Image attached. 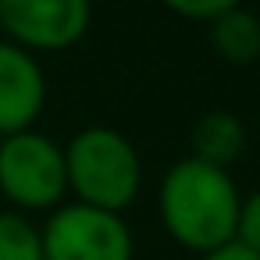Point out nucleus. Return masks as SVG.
<instances>
[{
    "instance_id": "obj_1",
    "label": "nucleus",
    "mask_w": 260,
    "mask_h": 260,
    "mask_svg": "<svg viewBox=\"0 0 260 260\" xmlns=\"http://www.w3.org/2000/svg\"><path fill=\"white\" fill-rule=\"evenodd\" d=\"M239 189L228 168L203 164L185 157L168 168L160 182V217L175 242L196 253L221 249L235 239L239 228Z\"/></svg>"
},
{
    "instance_id": "obj_2",
    "label": "nucleus",
    "mask_w": 260,
    "mask_h": 260,
    "mask_svg": "<svg viewBox=\"0 0 260 260\" xmlns=\"http://www.w3.org/2000/svg\"><path fill=\"white\" fill-rule=\"evenodd\" d=\"M64 171H68V185L75 189L79 203L96 207V210H125L143 182V168H139V153L136 146L107 125H93L82 128L68 150H64Z\"/></svg>"
},
{
    "instance_id": "obj_3",
    "label": "nucleus",
    "mask_w": 260,
    "mask_h": 260,
    "mask_svg": "<svg viewBox=\"0 0 260 260\" xmlns=\"http://www.w3.org/2000/svg\"><path fill=\"white\" fill-rule=\"evenodd\" d=\"M68 189L64 150L40 132H15L0 139V192L11 203L43 210Z\"/></svg>"
},
{
    "instance_id": "obj_4",
    "label": "nucleus",
    "mask_w": 260,
    "mask_h": 260,
    "mask_svg": "<svg viewBox=\"0 0 260 260\" xmlns=\"http://www.w3.org/2000/svg\"><path fill=\"white\" fill-rule=\"evenodd\" d=\"M40 239L43 260H132L128 224L118 214L86 203L61 207L47 221Z\"/></svg>"
},
{
    "instance_id": "obj_5",
    "label": "nucleus",
    "mask_w": 260,
    "mask_h": 260,
    "mask_svg": "<svg viewBox=\"0 0 260 260\" xmlns=\"http://www.w3.org/2000/svg\"><path fill=\"white\" fill-rule=\"evenodd\" d=\"M89 0H0V29L22 50H68L89 29Z\"/></svg>"
},
{
    "instance_id": "obj_6",
    "label": "nucleus",
    "mask_w": 260,
    "mask_h": 260,
    "mask_svg": "<svg viewBox=\"0 0 260 260\" xmlns=\"http://www.w3.org/2000/svg\"><path fill=\"white\" fill-rule=\"evenodd\" d=\"M47 100V79L36 57L15 43H0V136L29 132Z\"/></svg>"
},
{
    "instance_id": "obj_7",
    "label": "nucleus",
    "mask_w": 260,
    "mask_h": 260,
    "mask_svg": "<svg viewBox=\"0 0 260 260\" xmlns=\"http://www.w3.org/2000/svg\"><path fill=\"white\" fill-rule=\"evenodd\" d=\"M246 150V125L232 111H210L192 125V157L214 168H228Z\"/></svg>"
},
{
    "instance_id": "obj_8",
    "label": "nucleus",
    "mask_w": 260,
    "mask_h": 260,
    "mask_svg": "<svg viewBox=\"0 0 260 260\" xmlns=\"http://www.w3.org/2000/svg\"><path fill=\"white\" fill-rule=\"evenodd\" d=\"M210 43L228 64H253L260 61V18L239 4L210 22Z\"/></svg>"
},
{
    "instance_id": "obj_9",
    "label": "nucleus",
    "mask_w": 260,
    "mask_h": 260,
    "mask_svg": "<svg viewBox=\"0 0 260 260\" xmlns=\"http://www.w3.org/2000/svg\"><path fill=\"white\" fill-rule=\"evenodd\" d=\"M0 260H43V239L22 214H0Z\"/></svg>"
},
{
    "instance_id": "obj_10",
    "label": "nucleus",
    "mask_w": 260,
    "mask_h": 260,
    "mask_svg": "<svg viewBox=\"0 0 260 260\" xmlns=\"http://www.w3.org/2000/svg\"><path fill=\"white\" fill-rule=\"evenodd\" d=\"M164 4L182 15V18H192V22H214L217 15L239 8V0H164Z\"/></svg>"
},
{
    "instance_id": "obj_11",
    "label": "nucleus",
    "mask_w": 260,
    "mask_h": 260,
    "mask_svg": "<svg viewBox=\"0 0 260 260\" xmlns=\"http://www.w3.org/2000/svg\"><path fill=\"white\" fill-rule=\"evenodd\" d=\"M235 239H239L246 249H253V253L260 256V192H253V196L242 203V210H239V228H235Z\"/></svg>"
},
{
    "instance_id": "obj_12",
    "label": "nucleus",
    "mask_w": 260,
    "mask_h": 260,
    "mask_svg": "<svg viewBox=\"0 0 260 260\" xmlns=\"http://www.w3.org/2000/svg\"><path fill=\"white\" fill-rule=\"evenodd\" d=\"M203 260H260L253 249H246L239 239H232L228 246H221V249H210V253H203Z\"/></svg>"
}]
</instances>
